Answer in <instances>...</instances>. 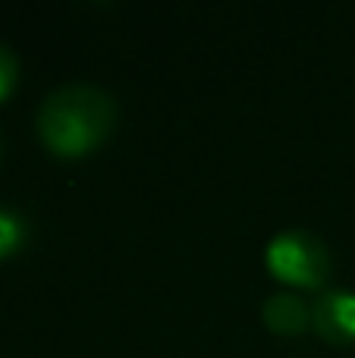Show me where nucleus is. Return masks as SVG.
<instances>
[{"label": "nucleus", "instance_id": "obj_1", "mask_svg": "<svg viewBox=\"0 0 355 358\" xmlns=\"http://www.w3.org/2000/svg\"><path fill=\"white\" fill-rule=\"evenodd\" d=\"M119 104L94 82H66L44 94L35 129L57 157H85L113 132Z\"/></svg>", "mask_w": 355, "mask_h": 358}, {"label": "nucleus", "instance_id": "obj_2", "mask_svg": "<svg viewBox=\"0 0 355 358\" xmlns=\"http://www.w3.org/2000/svg\"><path fill=\"white\" fill-rule=\"evenodd\" d=\"M268 271L283 283L302 289H321L331 277V248L308 229H283L268 242Z\"/></svg>", "mask_w": 355, "mask_h": 358}, {"label": "nucleus", "instance_id": "obj_3", "mask_svg": "<svg viewBox=\"0 0 355 358\" xmlns=\"http://www.w3.org/2000/svg\"><path fill=\"white\" fill-rule=\"evenodd\" d=\"M312 327L321 340L333 346H346L355 340V292L324 289L312 302Z\"/></svg>", "mask_w": 355, "mask_h": 358}, {"label": "nucleus", "instance_id": "obj_4", "mask_svg": "<svg viewBox=\"0 0 355 358\" xmlns=\"http://www.w3.org/2000/svg\"><path fill=\"white\" fill-rule=\"evenodd\" d=\"M261 317L268 324V330L280 336H296L312 324V305L299 296V292H274L264 299Z\"/></svg>", "mask_w": 355, "mask_h": 358}, {"label": "nucleus", "instance_id": "obj_5", "mask_svg": "<svg viewBox=\"0 0 355 358\" xmlns=\"http://www.w3.org/2000/svg\"><path fill=\"white\" fill-rule=\"evenodd\" d=\"M25 239H29V223H25V217L19 214V210L6 208V204H0V258L16 255L19 248L25 245Z\"/></svg>", "mask_w": 355, "mask_h": 358}, {"label": "nucleus", "instance_id": "obj_6", "mask_svg": "<svg viewBox=\"0 0 355 358\" xmlns=\"http://www.w3.org/2000/svg\"><path fill=\"white\" fill-rule=\"evenodd\" d=\"M19 79V57L13 54L10 44H0V101L16 88Z\"/></svg>", "mask_w": 355, "mask_h": 358}]
</instances>
